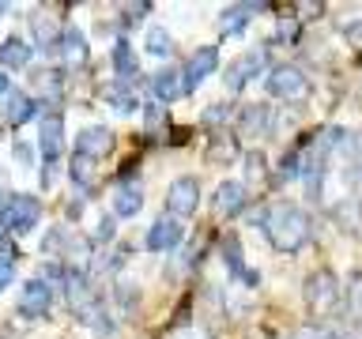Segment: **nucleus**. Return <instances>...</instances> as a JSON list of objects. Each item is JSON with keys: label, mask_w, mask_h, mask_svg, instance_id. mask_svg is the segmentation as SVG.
<instances>
[{"label": "nucleus", "mask_w": 362, "mask_h": 339, "mask_svg": "<svg viewBox=\"0 0 362 339\" xmlns=\"http://www.w3.org/2000/svg\"><path fill=\"white\" fill-rule=\"evenodd\" d=\"M260 230H264L268 245L276 249V253H298V249L310 242V215H305L298 203H272L264 208L260 215Z\"/></svg>", "instance_id": "1"}, {"label": "nucleus", "mask_w": 362, "mask_h": 339, "mask_svg": "<svg viewBox=\"0 0 362 339\" xmlns=\"http://www.w3.org/2000/svg\"><path fill=\"white\" fill-rule=\"evenodd\" d=\"M305 305H310V313L313 316H328L339 305V279H336V271H313L310 279H305Z\"/></svg>", "instance_id": "2"}, {"label": "nucleus", "mask_w": 362, "mask_h": 339, "mask_svg": "<svg viewBox=\"0 0 362 339\" xmlns=\"http://www.w3.org/2000/svg\"><path fill=\"white\" fill-rule=\"evenodd\" d=\"M38 215H42L38 196H11L4 208H0V237L8 230L11 234H30L34 226H38Z\"/></svg>", "instance_id": "3"}, {"label": "nucleus", "mask_w": 362, "mask_h": 339, "mask_svg": "<svg viewBox=\"0 0 362 339\" xmlns=\"http://www.w3.org/2000/svg\"><path fill=\"white\" fill-rule=\"evenodd\" d=\"M264 90L279 102H294L310 90V79H305V72L294 64H272L268 76H264Z\"/></svg>", "instance_id": "4"}, {"label": "nucleus", "mask_w": 362, "mask_h": 339, "mask_svg": "<svg viewBox=\"0 0 362 339\" xmlns=\"http://www.w3.org/2000/svg\"><path fill=\"white\" fill-rule=\"evenodd\" d=\"M253 76H268V56L264 49H245L238 61L226 68V87L230 90H245L253 83Z\"/></svg>", "instance_id": "5"}, {"label": "nucleus", "mask_w": 362, "mask_h": 339, "mask_svg": "<svg viewBox=\"0 0 362 339\" xmlns=\"http://www.w3.org/2000/svg\"><path fill=\"white\" fill-rule=\"evenodd\" d=\"M200 203V181L197 177H177L174 185L166 189V208L174 219H189Z\"/></svg>", "instance_id": "6"}, {"label": "nucleus", "mask_w": 362, "mask_h": 339, "mask_svg": "<svg viewBox=\"0 0 362 339\" xmlns=\"http://www.w3.org/2000/svg\"><path fill=\"white\" fill-rule=\"evenodd\" d=\"M113 143H117L113 129H106V124H87V129L76 136V155H83V158H90V162H98V158H106V155L113 151Z\"/></svg>", "instance_id": "7"}, {"label": "nucleus", "mask_w": 362, "mask_h": 339, "mask_svg": "<svg viewBox=\"0 0 362 339\" xmlns=\"http://www.w3.org/2000/svg\"><path fill=\"white\" fill-rule=\"evenodd\" d=\"M215 64H219V45H200V49L185 61V72H181V79H185V95L197 90L204 79L215 72Z\"/></svg>", "instance_id": "8"}, {"label": "nucleus", "mask_w": 362, "mask_h": 339, "mask_svg": "<svg viewBox=\"0 0 362 339\" xmlns=\"http://www.w3.org/2000/svg\"><path fill=\"white\" fill-rule=\"evenodd\" d=\"M181 237H185V226H181V219H174V215H163V219H155L151 230H147V249H151V253H166V249L181 245Z\"/></svg>", "instance_id": "9"}, {"label": "nucleus", "mask_w": 362, "mask_h": 339, "mask_svg": "<svg viewBox=\"0 0 362 339\" xmlns=\"http://www.w3.org/2000/svg\"><path fill=\"white\" fill-rule=\"evenodd\" d=\"M272 129H276V117H272L268 106H245L238 113V136H245V140L272 136Z\"/></svg>", "instance_id": "10"}, {"label": "nucleus", "mask_w": 362, "mask_h": 339, "mask_svg": "<svg viewBox=\"0 0 362 339\" xmlns=\"http://www.w3.org/2000/svg\"><path fill=\"white\" fill-rule=\"evenodd\" d=\"M53 305V287L45 279H27L23 282V294H19V309L30 313V316H45Z\"/></svg>", "instance_id": "11"}, {"label": "nucleus", "mask_w": 362, "mask_h": 339, "mask_svg": "<svg viewBox=\"0 0 362 339\" xmlns=\"http://www.w3.org/2000/svg\"><path fill=\"white\" fill-rule=\"evenodd\" d=\"M61 136H64V121L57 113H45L38 121V147H42V158L45 166H53L61 158Z\"/></svg>", "instance_id": "12"}, {"label": "nucleus", "mask_w": 362, "mask_h": 339, "mask_svg": "<svg viewBox=\"0 0 362 339\" xmlns=\"http://www.w3.org/2000/svg\"><path fill=\"white\" fill-rule=\"evenodd\" d=\"M242 208H245V181H219V189L211 192V211L230 219Z\"/></svg>", "instance_id": "13"}, {"label": "nucleus", "mask_w": 362, "mask_h": 339, "mask_svg": "<svg viewBox=\"0 0 362 339\" xmlns=\"http://www.w3.org/2000/svg\"><path fill=\"white\" fill-rule=\"evenodd\" d=\"M61 42H64V34H61V27L49 19V16H34L30 19V45L34 49H42V53H61Z\"/></svg>", "instance_id": "14"}, {"label": "nucleus", "mask_w": 362, "mask_h": 339, "mask_svg": "<svg viewBox=\"0 0 362 339\" xmlns=\"http://www.w3.org/2000/svg\"><path fill=\"white\" fill-rule=\"evenodd\" d=\"M64 298L76 313H87V305L95 302L90 298V282L83 268H64Z\"/></svg>", "instance_id": "15"}, {"label": "nucleus", "mask_w": 362, "mask_h": 339, "mask_svg": "<svg viewBox=\"0 0 362 339\" xmlns=\"http://www.w3.org/2000/svg\"><path fill=\"white\" fill-rule=\"evenodd\" d=\"M140 208H144L140 181H121V185L113 189V215H117V219H132V215H140Z\"/></svg>", "instance_id": "16"}, {"label": "nucleus", "mask_w": 362, "mask_h": 339, "mask_svg": "<svg viewBox=\"0 0 362 339\" xmlns=\"http://www.w3.org/2000/svg\"><path fill=\"white\" fill-rule=\"evenodd\" d=\"M151 95L158 102H177L185 95V79H181V72H174V68H163V72L151 76Z\"/></svg>", "instance_id": "17"}, {"label": "nucleus", "mask_w": 362, "mask_h": 339, "mask_svg": "<svg viewBox=\"0 0 362 339\" xmlns=\"http://www.w3.org/2000/svg\"><path fill=\"white\" fill-rule=\"evenodd\" d=\"M264 4H234V8H226L223 16H219V34L223 38H234V34H242L249 27V16L253 11H260Z\"/></svg>", "instance_id": "18"}, {"label": "nucleus", "mask_w": 362, "mask_h": 339, "mask_svg": "<svg viewBox=\"0 0 362 339\" xmlns=\"http://www.w3.org/2000/svg\"><path fill=\"white\" fill-rule=\"evenodd\" d=\"M34 56V45L23 38H4L0 42V68H27Z\"/></svg>", "instance_id": "19"}, {"label": "nucleus", "mask_w": 362, "mask_h": 339, "mask_svg": "<svg viewBox=\"0 0 362 339\" xmlns=\"http://www.w3.org/2000/svg\"><path fill=\"white\" fill-rule=\"evenodd\" d=\"M144 53L147 56H158V61H166L170 53H174V34H170L166 27H158V23H151L144 34Z\"/></svg>", "instance_id": "20"}, {"label": "nucleus", "mask_w": 362, "mask_h": 339, "mask_svg": "<svg viewBox=\"0 0 362 339\" xmlns=\"http://www.w3.org/2000/svg\"><path fill=\"white\" fill-rule=\"evenodd\" d=\"M113 68H117V76L129 83V79L140 72V64H136V53H132V45L124 42V38H117L113 42Z\"/></svg>", "instance_id": "21"}, {"label": "nucleus", "mask_w": 362, "mask_h": 339, "mask_svg": "<svg viewBox=\"0 0 362 339\" xmlns=\"http://www.w3.org/2000/svg\"><path fill=\"white\" fill-rule=\"evenodd\" d=\"M83 324H87V328H95L98 335H113V313H110L102 302H90V305H87Z\"/></svg>", "instance_id": "22"}, {"label": "nucleus", "mask_w": 362, "mask_h": 339, "mask_svg": "<svg viewBox=\"0 0 362 339\" xmlns=\"http://www.w3.org/2000/svg\"><path fill=\"white\" fill-rule=\"evenodd\" d=\"M106 102H110V109H113V113H121V117H129V113H136V106H140L132 90H129V87H121V83L106 90Z\"/></svg>", "instance_id": "23"}, {"label": "nucleus", "mask_w": 362, "mask_h": 339, "mask_svg": "<svg viewBox=\"0 0 362 339\" xmlns=\"http://www.w3.org/2000/svg\"><path fill=\"white\" fill-rule=\"evenodd\" d=\"M61 56H68V61H72V64L87 61V42H83V34H79L76 27H68V30H64V42H61Z\"/></svg>", "instance_id": "24"}, {"label": "nucleus", "mask_w": 362, "mask_h": 339, "mask_svg": "<svg viewBox=\"0 0 362 339\" xmlns=\"http://www.w3.org/2000/svg\"><path fill=\"white\" fill-rule=\"evenodd\" d=\"M68 177H72L79 189H90V185H95V162L83 158V155H76L72 166H68Z\"/></svg>", "instance_id": "25"}, {"label": "nucleus", "mask_w": 362, "mask_h": 339, "mask_svg": "<svg viewBox=\"0 0 362 339\" xmlns=\"http://www.w3.org/2000/svg\"><path fill=\"white\" fill-rule=\"evenodd\" d=\"M336 219H344L347 230H351V234H358V230H362V203H358V200L336 203Z\"/></svg>", "instance_id": "26"}, {"label": "nucleus", "mask_w": 362, "mask_h": 339, "mask_svg": "<svg viewBox=\"0 0 362 339\" xmlns=\"http://www.w3.org/2000/svg\"><path fill=\"white\" fill-rule=\"evenodd\" d=\"M30 117H38V102L16 95V98H11V124H27Z\"/></svg>", "instance_id": "27"}, {"label": "nucleus", "mask_w": 362, "mask_h": 339, "mask_svg": "<svg viewBox=\"0 0 362 339\" xmlns=\"http://www.w3.org/2000/svg\"><path fill=\"white\" fill-rule=\"evenodd\" d=\"M11 275H16V249L0 237V290L11 282Z\"/></svg>", "instance_id": "28"}, {"label": "nucleus", "mask_w": 362, "mask_h": 339, "mask_svg": "<svg viewBox=\"0 0 362 339\" xmlns=\"http://www.w3.org/2000/svg\"><path fill=\"white\" fill-rule=\"evenodd\" d=\"M223 253H226V264H230L234 268V275H242V253H238V242H234V237H226V245H223Z\"/></svg>", "instance_id": "29"}, {"label": "nucleus", "mask_w": 362, "mask_h": 339, "mask_svg": "<svg viewBox=\"0 0 362 339\" xmlns=\"http://www.w3.org/2000/svg\"><path fill=\"white\" fill-rule=\"evenodd\" d=\"M245 166H249V170H245V177H249V181H260V177H264V158H260L257 151H249V155H245Z\"/></svg>", "instance_id": "30"}, {"label": "nucleus", "mask_w": 362, "mask_h": 339, "mask_svg": "<svg viewBox=\"0 0 362 339\" xmlns=\"http://www.w3.org/2000/svg\"><path fill=\"white\" fill-rule=\"evenodd\" d=\"M110 237H113V215L98 219V230H95V242H110Z\"/></svg>", "instance_id": "31"}, {"label": "nucleus", "mask_w": 362, "mask_h": 339, "mask_svg": "<svg viewBox=\"0 0 362 339\" xmlns=\"http://www.w3.org/2000/svg\"><path fill=\"white\" fill-rule=\"evenodd\" d=\"M344 34H347V42H351V45H358V49H362V19H358V23H347Z\"/></svg>", "instance_id": "32"}, {"label": "nucleus", "mask_w": 362, "mask_h": 339, "mask_svg": "<svg viewBox=\"0 0 362 339\" xmlns=\"http://www.w3.org/2000/svg\"><path fill=\"white\" fill-rule=\"evenodd\" d=\"M147 129H163V106H147Z\"/></svg>", "instance_id": "33"}, {"label": "nucleus", "mask_w": 362, "mask_h": 339, "mask_svg": "<svg viewBox=\"0 0 362 339\" xmlns=\"http://www.w3.org/2000/svg\"><path fill=\"white\" fill-rule=\"evenodd\" d=\"M204 117H208V121H226V117H230V106H226V102H219V106L208 109Z\"/></svg>", "instance_id": "34"}, {"label": "nucleus", "mask_w": 362, "mask_h": 339, "mask_svg": "<svg viewBox=\"0 0 362 339\" xmlns=\"http://www.w3.org/2000/svg\"><path fill=\"white\" fill-rule=\"evenodd\" d=\"M121 11H124V19H140L144 11H151V4H124Z\"/></svg>", "instance_id": "35"}, {"label": "nucleus", "mask_w": 362, "mask_h": 339, "mask_svg": "<svg viewBox=\"0 0 362 339\" xmlns=\"http://www.w3.org/2000/svg\"><path fill=\"white\" fill-rule=\"evenodd\" d=\"M16 158H19L23 166H30V162H34V151H30L27 143H16Z\"/></svg>", "instance_id": "36"}, {"label": "nucleus", "mask_w": 362, "mask_h": 339, "mask_svg": "<svg viewBox=\"0 0 362 339\" xmlns=\"http://www.w3.org/2000/svg\"><path fill=\"white\" fill-rule=\"evenodd\" d=\"M0 95H8V76L0 72Z\"/></svg>", "instance_id": "37"}, {"label": "nucleus", "mask_w": 362, "mask_h": 339, "mask_svg": "<svg viewBox=\"0 0 362 339\" xmlns=\"http://www.w3.org/2000/svg\"><path fill=\"white\" fill-rule=\"evenodd\" d=\"M181 339H208V335H200V332H185Z\"/></svg>", "instance_id": "38"}, {"label": "nucleus", "mask_w": 362, "mask_h": 339, "mask_svg": "<svg viewBox=\"0 0 362 339\" xmlns=\"http://www.w3.org/2000/svg\"><path fill=\"white\" fill-rule=\"evenodd\" d=\"M4 11H8V4H0V16H4Z\"/></svg>", "instance_id": "39"}]
</instances>
